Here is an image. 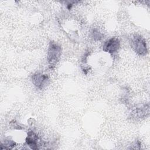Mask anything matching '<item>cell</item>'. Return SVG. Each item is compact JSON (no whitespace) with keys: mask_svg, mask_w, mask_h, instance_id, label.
<instances>
[{"mask_svg":"<svg viewBox=\"0 0 150 150\" xmlns=\"http://www.w3.org/2000/svg\"><path fill=\"white\" fill-rule=\"evenodd\" d=\"M61 55V47L55 42L50 43L48 53L47 60L50 69H53L59 61Z\"/></svg>","mask_w":150,"mask_h":150,"instance_id":"6da1fadb","label":"cell"},{"mask_svg":"<svg viewBox=\"0 0 150 150\" xmlns=\"http://www.w3.org/2000/svg\"><path fill=\"white\" fill-rule=\"evenodd\" d=\"M132 47L139 55H145L147 52L146 45L145 39L139 35H135L132 40Z\"/></svg>","mask_w":150,"mask_h":150,"instance_id":"7a4b0ae2","label":"cell"},{"mask_svg":"<svg viewBox=\"0 0 150 150\" xmlns=\"http://www.w3.org/2000/svg\"><path fill=\"white\" fill-rule=\"evenodd\" d=\"M120 47V42L117 38H112L107 40L103 45V50L111 54L115 53Z\"/></svg>","mask_w":150,"mask_h":150,"instance_id":"3957f363","label":"cell"},{"mask_svg":"<svg viewBox=\"0 0 150 150\" xmlns=\"http://www.w3.org/2000/svg\"><path fill=\"white\" fill-rule=\"evenodd\" d=\"M49 76L47 74L36 73L32 76V81L34 85L40 89L45 87L49 81Z\"/></svg>","mask_w":150,"mask_h":150,"instance_id":"277c9868","label":"cell"},{"mask_svg":"<svg viewBox=\"0 0 150 150\" xmlns=\"http://www.w3.org/2000/svg\"><path fill=\"white\" fill-rule=\"evenodd\" d=\"M27 144L33 149H39L38 135L33 131H30L26 139Z\"/></svg>","mask_w":150,"mask_h":150,"instance_id":"5b68a950","label":"cell"},{"mask_svg":"<svg viewBox=\"0 0 150 150\" xmlns=\"http://www.w3.org/2000/svg\"><path fill=\"white\" fill-rule=\"evenodd\" d=\"M15 145V142L11 140L5 141L4 144H1V146H4V149H11ZM3 148V149H4Z\"/></svg>","mask_w":150,"mask_h":150,"instance_id":"8992f818","label":"cell"},{"mask_svg":"<svg viewBox=\"0 0 150 150\" xmlns=\"http://www.w3.org/2000/svg\"><path fill=\"white\" fill-rule=\"evenodd\" d=\"M93 36L95 39H97V40H99L100 39H101V33L97 31V30H94L93 32Z\"/></svg>","mask_w":150,"mask_h":150,"instance_id":"52a82bcc","label":"cell"}]
</instances>
